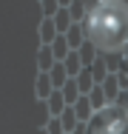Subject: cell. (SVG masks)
<instances>
[{
    "label": "cell",
    "instance_id": "1",
    "mask_svg": "<svg viewBox=\"0 0 128 134\" xmlns=\"http://www.w3.org/2000/svg\"><path fill=\"white\" fill-rule=\"evenodd\" d=\"M91 40L102 49H117L128 40V12L117 6H100L91 17Z\"/></svg>",
    "mask_w": 128,
    "mask_h": 134
}]
</instances>
